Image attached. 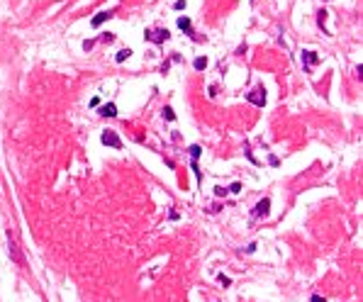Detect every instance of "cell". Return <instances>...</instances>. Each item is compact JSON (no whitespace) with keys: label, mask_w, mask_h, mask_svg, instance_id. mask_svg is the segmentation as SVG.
<instances>
[{"label":"cell","mask_w":363,"mask_h":302,"mask_svg":"<svg viewBox=\"0 0 363 302\" xmlns=\"http://www.w3.org/2000/svg\"><path fill=\"white\" fill-rule=\"evenodd\" d=\"M8 246H10V258H13L17 266H25V258L20 256V249H17L15 236H13V232H10V229H8Z\"/></svg>","instance_id":"6da1fadb"},{"label":"cell","mask_w":363,"mask_h":302,"mask_svg":"<svg viewBox=\"0 0 363 302\" xmlns=\"http://www.w3.org/2000/svg\"><path fill=\"white\" fill-rule=\"evenodd\" d=\"M246 100L254 102L256 107H263V105H266V90H263V88H254L251 93H246Z\"/></svg>","instance_id":"7a4b0ae2"},{"label":"cell","mask_w":363,"mask_h":302,"mask_svg":"<svg viewBox=\"0 0 363 302\" xmlns=\"http://www.w3.org/2000/svg\"><path fill=\"white\" fill-rule=\"evenodd\" d=\"M103 144L105 146H112V149H122V141H120V136L112 132V129H107V132H103Z\"/></svg>","instance_id":"3957f363"},{"label":"cell","mask_w":363,"mask_h":302,"mask_svg":"<svg viewBox=\"0 0 363 302\" xmlns=\"http://www.w3.org/2000/svg\"><path fill=\"white\" fill-rule=\"evenodd\" d=\"M146 39L154 42V44H161V42L168 39V30H149V32H146Z\"/></svg>","instance_id":"277c9868"},{"label":"cell","mask_w":363,"mask_h":302,"mask_svg":"<svg viewBox=\"0 0 363 302\" xmlns=\"http://www.w3.org/2000/svg\"><path fill=\"white\" fill-rule=\"evenodd\" d=\"M317 61H319V56H317L314 51H302V64H305V68H307V71H312Z\"/></svg>","instance_id":"5b68a950"},{"label":"cell","mask_w":363,"mask_h":302,"mask_svg":"<svg viewBox=\"0 0 363 302\" xmlns=\"http://www.w3.org/2000/svg\"><path fill=\"white\" fill-rule=\"evenodd\" d=\"M268 210H271V200H268V198H263V200L256 205V210H254V217H266V215H268Z\"/></svg>","instance_id":"8992f818"},{"label":"cell","mask_w":363,"mask_h":302,"mask_svg":"<svg viewBox=\"0 0 363 302\" xmlns=\"http://www.w3.org/2000/svg\"><path fill=\"white\" fill-rule=\"evenodd\" d=\"M110 17H112V10H103V13H98V15L93 17L90 25H93V27H100V25H103L105 20H110Z\"/></svg>","instance_id":"52a82bcc"},{"label":"cell","mask_w":363,"mask_h":302,"mask_svg":"<svg viewBox=\"0 0 363 302\" xmlns=\"http://www.w3.org/2000/svg\"><path fill=\"white\" fill-rule=\"evenodd\" d=\"M100 115H103V117H115V115H117V107H115L112 102H107V105L100 107Z\"/></svg>","instance_id":"ba28073f"},{"label":"cell","mask_w":363,"mask_h":302,"mask_svg":"<svg viewBox=\"0 0 363 302\" xmlns=\"http://www.w3.org/2000/svg\"><path fill=\"white\" fill-rule=\"evenodd\" d=\"M178 27L186 30V32H190V20H188V17H178Z\"/></svg>","instance_id":"9c48e42d"},{"label":"cell","mask_w":363,"mask_h":302,"mask_svg":"<svg viewBox=\"0 0 363 302\" xmlns=\"http://www.w3.org/2000/svg\"><path fill=\"white\" fill-rule=\"evenodd\" d=\"M129 54H132L129 49H122V51H117V64H122L124 59H129Z\"/></svg>","instance_id":"30bf717a"},{"label":"cell","mask_w":363,"mask_h":302,"mask_svg":"<svg viewBox=\"0 0 363 302\" xmlns=\"http://www.w3.org/2000/svg\"><path fill=\"white\" fill-rule=\"evenodd\" d=\"M193 66H195V68H198V71H203V68H205V66H207V59H203V56H198V59H195V64H193Z\"/></svg>","instance_id":"8fae6325"},{"label":"cell","mask_w":363,"mask_h":302,"mask_svg":"<svg viewBox=\"0 0 363 302\" xmlns=\"http://www.w3.org/2000/svg\"><path fill=\"white\" fill-rule=\"evenodd\" d=\"M163 117H166L168 122H173V119H175V112H173L171 107H163Z\"/></svg>","instance_id":"7c38bea8"},{"label":"cell","mask_w":363,"mask_h":302,"mask_svg":"<svg viewBox=\"0 0 363 302\" xmlns=\"http://www.w3.org/2000/svg\"><path fill=\"white\" fill-rule=\"evenodd\" d=\"M190 156H193V159H200V146H198V144L190 146Z\"/></svg>","instance_id":"4fadbf2b"},{"label":"cell","mask_w":363,"mask_h":302,"mask_svg":"<svg viewBox=\"0 0 363 302\" xmlns=\"http://www.w3.org/2000/svg\"><path fill=\"white\" fill-rule=\"evenodd\" d=\"M93 47H95V39H86V42H83V49H86V51H90Z\"/></svg>","instance_id":"5bb4252c"},{"label":"cell","mask_w":363,"mask_h":302,"mask_svg":"<svg viewBox=\"0 0 363 302\" xmlns=\"http://www.w3.org/2000/svg\"><path fill=\"white\" fill-rule=\"evenodd\" d=\"M186 8V0H175V10H183Z\"/></svg>","instance_id":"9a60e30c"},{"label":"cell","mask_w":363,"mask_h":302,"mask_svg":"<svg viewBox=\"0 0 363 302\" xmlns=\"http://www.w3.org/2000/svg\"><path fill=\"white\" fill-rule=\"evenodd\" d=\"M239 190H242V185H239V183H234V185L229 188V193H239Z\"/></svg>","instance_id":"2e32d148"},{"label":"cell","mask_w":363,"mask_h":302,"mask_svg":"<svg viewBox=\"0 0 363 302\" xmlns=\"http://www.w3.org/2000/svg\"><path fill=\"white\" fill-rule=\"evenodd\" d=\"M312 302H327L324 297H319V295H312Z\"/></svg>","instance_id":"e0dca14e"}]
</instances>
